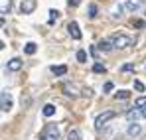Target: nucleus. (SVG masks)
<instances>
[{
	"label": "nucleus",
	"mask_w": 146,
	"mask_h": 140,
	"mask_svg": "<svg viewBox=\"0 0 146 140\" xmlns=\"http://www.w3.org/2000/svg\"><path fill=\"white\" fill-rule=\"evenodd\" d=\"M134 38L132 36H126V34H115L113 36V40H111V44H113V47L115 49H126V47L134 46Z\"/></svg>",
	"instance_id": "f257e3e1"
},
{
	"label": "nucleus",
	"mask_w": 146,
	"mask_h": 140,
	"mask_svg": "<svg viewBox=\"0 0 146 140\" xmlns=\"http://www.w3.org/2000/svg\"><path fill=\"white\" fill-rule=\"evenodd\" d=\"M115 117H117V113H115V111H105V113L97 115V117H95V128H97V130H101L107 122H111Z\"/></svg>",
	"instance_id": "f03ea898"
},
{
	"label": "nucleus",
	"mask_w": 146,
	"mask_h": 140,
	"mask_svg": "<svg viewBox=\"0 0 146 140\" xmlns=\"http://www.w3.org/2000/svg\"><path fill=\"white\" fill-rule=\"evenodd\" d=\"M12 105H14V101H12V95L8 93V91H2V93H0V111L8 113V111L12 109Z\"/></svg>",
	"instance_id": "7ed1b4c3"
},
{
	"label": "nucleus",
	"mask_w": 146,
	"mask_h": 140,
	"mask_svg": "<svg viewBox=\"0 0 146 140\" xmlns=\"http://www.w3.org/2000/svg\"><path fill=\"white\" fill-rule=\"evenodd\" d=\"M42 140H61L57 124H49L48 128H46V132H44V136H42Z\"/></svg>",
	"instance_id": "20e7f679"
},
{
	"label": "nucleus",
	"mask_w": 146,
	"mask_h": 140,
	"mask_svg": "<svg viewBox=\"0 0 146 140\" xmlns=\"http://www.w3.org/2000/svg\"><path fill=\"white\" fill-rule=\"evenodd\" d=\"M140 132H142V126H140L138 122H130V124H128V128H126V134H128L130 138H136Z\"/></svg>",
	"instance_id": "39448f33"
},
{
	"label": "nucleus",
	"mask_w": 146,
	"mask_h": 140,
	"mask_svg": "<svg viewBox=\"0 0 146 140\" xmlns=\"http://www.w3.org/2000/svg\"><path fill=\"white\" fill-rule=\"evenodd\" d=\"M36 10V2L34 0H22V4H20V12L22 14H32Z\"/></svg>",
	"instance_id": "423d86ee"
},
{
	"label": "nucleus",
	"mask_w": 146,
	"mask_h": 140,
	"mask_svg": "<svg viewBox=\"0 0 146 140\" xmlns=\"http://www.w3.org/2000/svg\"><path fill=\"white\" fill-rule=\"evenodd\" d=\"M67 30H69V36H71L73 40H81V28H79L77 22H69Z\"/></svg>",
	"instance_id": "0eeeda50"
},
{
	"label": "nucleus",
	"mask_w": 146,
	"mask_h": 140,
	"mask_svg": "<svg viewBox=\"0 0 146 140\" xmlns=\"http://www.w3.org/2000/svg\"><path fill=\"white\" fill-rule=\"evenodd\" d=\"M138 118H142V113H140V109H130V111H126V120H130V122H136Z\"/></svg>",
	"instance_id": "6e6552de"
},
{
	"label": "nucleus",
	"mask_w": 146,
	"mask_h": 140,
	"mask_svg": "<svg viewBox=\"0 0 146 140\" xmlns=\"http://www.w3.org/2000/svg\"><path fill=\"white\" fill-rule=\"evenodd\" d=\"M20 67H22V59H20V57H12V59L8 61V65H6L8 71H18Z\"/></svg>",
	"instance_id": "1a4fd4ad"
},
{
	"label": "nucleus",
	"mask_w": 146,
	"mask_h": 140,
	"mask_svg": "<svg viewBox=\"0 0 146 140\" xmlns=\"http://www.w3.org/2000/svg\"><path fill=\"white\" fill-rule=\"evenodd\" d=\"M97 47V51H101V53H109L111 49H113V44L109 42V40H103V42H99V46H95Z\"/></svg>",
	"instance_id": "9d476101"
},
{
	"label": "nucleus",
	"mask_w": 146,
	"mask_h": 140,
	"mask_svg": "<svg viewBox=\"0 0 146 140\" xmlns=\"http://www.w3.org/2000/svg\"><path fill=\"white\" fill-rule=\"evenodd\" d=\"M63 91L69 95V97H77V95H79V89H77L73 83H63Z\"/></svg>",
	"instance_id": "9b49d317"
},
{
	"label": "nucleus",
	"mask_w": 146,
	"mask_h": 140,
	"mask_svg": "<svg viewBox=\"0 0 146 140\" xmlns=\"http://www.w3.org/2000/svg\"><path fill=\"white\" fill-rule=\"evenodd\" d=\"M121 6H122V10H126V12H134V10H138V2H134V0H126V2H122Z\"/></svg>",
	"instance_id": "f8f14e48"
},
{
	"label": "nucleus",
	"mask_w": 146,
	"mask_h": 140,
	"mask_svg": "<svg viewBox=\"0 0 146 140\" xmlns=\"http://www.w3.org/2000/svg\"><path fill=\"white\" fill-rule=\"evenodd\" d=\"M12 10V0H0V14H10Z\"/></svg>",
	"instance_id": "ddd939ff"
},
{
	"label": "nucleus",
	"mask_w": 146,
	"mask_h": 140,
	"mask_svg": "<svg viewBox=\"0 0 146 140\" xmlns=\"http://www.w3.org/2000/svg\"><path fill=\"white\" fill-rule=\"evenodd\" d=\"M51 73L53 75H65L67 73V65H51Z\"/></svg>",
	"instance_id": "4468645a"
},
{
	"label": "nucleus",
	"mask_w": 146,
	"mask_h": 140,
	"mask_svg": "<svg viewBox=\"0 0 146 140\" xmlns=\"http://www.w3.org/2000/svg\"><path fill=\"white\" fill-rule=\"evenodd\" d=\"M24 51L28 53V55H34V53L38 51V46H36L34 42H28V44H26V47H24Z\"/></svg>",
	"instance_id": "2eb2a0df"
},
{
	"label": "nucleus",
	"mask_w": 146,
	"mask_h": 140,
	"mask_svg": "<svg viewBox=\"0 0 146 140\" xmlns=\"http://www.w3.org/2000/svg\"><path fill=\"white\" fill-rule=\"evenodd\" d=\"M67 140H81V132H79L77 128H71V130L67 132Z\"/></svg>",
	"instance_id": "dca6fc26"
},
{
	"label": "nucleus",
	"mask_w": 146,
	"mask_h": 140,
	"mask_svg": "<svg viewBox=\"0 0 146 140\" xmlns=\"http://www.w3.org/2000/svg\"><path fill=\"white\" fill-rule=\"evenodd\" d=\"M42 113H44V117H53V115H55V107H53V105H46Z\"/></svg>",
	"instance_id": "f3484780"
},
{
	"label": "nucleus",
	"mask_w": 146,
	"mask_h": 140,
	"mask_svg": "<svg viewBox=\"0 0 146 140\" xmlns=\"http://www.w3.org/2000/svg\"><path fill=\"white\" fill-rule=\"evenodd\" d=\"M144 107H146V97L142 95V97H138L134 101V109H144Z\"/></svg>",
	"instance_id": "a211bd4d"
},
{
	"label": "nucleus",
	"mask_w": 146,
	"mask_h": 140,
	"mask_svg": "<svg viewBox=\"0 0 146 140\" xmlns=\"http://www.w3.org/2000/svg\"><path fill=\"white\" fill-rule=\"evenodd\" d=\"M75 57H77V61H79V63H85V61H87V51H85V49H79Z\"/></svg>",
	"instance_id": "6ab92c4d"
},
{
	"label": "nucleus",
	"mask_w": 146,
	"mask_h": 140,
	"mask_svg": "<svg viewBox=\"0 0 146 140\" xmlns=\"http://www.w3.org/2000/svg\"><path fill=\"white\" fill-rule=\"evenodd\" d=\"M103 91H105L107 95H111L113 91H115V83H113V81H107V83L103 85Z\"/></svg>",
	"instance_id": "aec40b11"
},
{
	"label": "nucleus",
	"mask_w": 146,
	"mask_h": 140,
	"mask_svg": "<svg viewBox=\"0 0 146 140\" xmlns=\"http://www.w3.org/2000/svg\"><path fill=\"white\" fill-rule=\"evenodd\" d=\"M99 14V6L97 4H89V18H97Z\"/></svg>",
	"instance_id": "412c9836"
},
{
	"label": "nucleus",
	"mask_w": 146,
	"mask_h": 140,
	"mask_svg": "<svg viewBox=\"0 0 146 140\" xmlns=\"http://www.w3.org/2000/svg\"><path fill=\"white\" fill-rule=\"evenodd\" d=\"M130 97V93L126 91V89H122V91H117L115 93V99H119V101H122V99H128Z\"/></svg>",
	"instance_id": "4be33fe9"
},
{
	"label": "nucleus",
	"mask_w": 146,
	"mask_h": 140,
	"mask_svg": "<svg viewBox=\"0 0 146 140\" xmlns=\"http://www.w3.org/2000/svg\"><path fill=\"white\" fill-rule=\"evenodd\" d=\"M105 65H103V63H95V65H93V73H105Z\"/></svg>",
	"instance_id": "5701e85b"
},
{
	"label": "nucleus",
	"mask_w": 146,
	"mask_h": 140,
	"mask_svg": "<svg viewBox=\"0 0 146 140\" xmlns=\"http://www.w3.org/2000/svg\"><path fill=\"white\" fill-rule=\"evenodd\" d=\"M134 89H136V91H140V93H144V83H142V81H134Z\"/></svg>",
	"instance_id": "b1692460"
},
{
	"label": "nucleus",
	"mask_w": 146,
	"mask_h": 140,
	"mask_svg": "<svg viewBox=\"0 0 146 140\" xmlns=\"http://www.w3.org/2000/svg\"><path fill=\"white\" fill-rule=\"evenodd\" d=\"M121 71H122V73H126V71H134V65H132V63H124V65L121 67Z\"/></svg>",
	"instance_id": "393cba45"
},
{
	"label": "nucleus",
	"mask_w": 146,
	"mask_h": 140,
	"mask_svg": "<svg viewBox=\"0 0 146 140\" xmlns=\"http://www.w3.org/2000/svg\"><path fill=\"white\" fill-rule=\"evenodd\" d=\"M57 16H59V12H57V10H49V18H51L49 22H51V24L55 22V18H57Z\"/></svg>",
	"instance_id": "a878e982"
},
{
	"label": "nucleus",
	"mask_w": 146,
	"mask_h": 140,
	"mask_svg": "<svg viewBox=\"0 0 146 140\" xmlns=\"http://www.w3.org/2000/svg\"><path fill=\"white\" fill-rule=\"evenodd\" d=\"M83 95H85V97H93V89L85 87V89H83Z\"/></svg>",
	"instance_id": "bb28decb"
},
{
	"label": "nucleus",
	"mask_w": 146,
	"mask_h": 140,
	"mask_svg": "<svg viewBox=\"0 0 146 140\" xmlns=\"http://www.w3.org/2000/svg\"><path fill=\"white\" fill-rule=\"evenodd\" d=\"M69 4H71V6H77V4H79V0H69Z\"/></svg>",
	"instance_id": "cd10ccee"
},
{
	"label": "nucleus",
	"mask_w": 146,
	"mask_h": 140,
	"mask_svg": "<svg viewBox=\"0 0 146 140\" xmlns=\"http://www.w3.org/2000/svg\"><path fill=\"white\" fill-rule=\"evenodd\" d=\"M140 113H142V118H146V107H144V109H140Z\"/></svg>",
	"instance_id": "c85d7f7f"
},
{
	"label": "nucleus",
	"mask_w": 146,
	"mask_h": 140,
	"mask_svg": "<svg viewBox=\"0 0 146 140\" xmlns=\"http://www.w3.org/2000/svg\"><path fill=\"white\" fill-rule=\"evenodd\" d=\"M4 24H6V20H4V18H0V28H2Z\"/></svg>",
	"instance_id": "c756f323"
},
{
	"label": "nucleus",
	"mask_w": 146,
	"mask_h": 140,
	"mask_svg": "<svg viewBox=\"0 0 146 140\" xmlns=\"http://www.w3.org/2000/svg\"><path fill=\"white\" fill-rule=\"evenodd\" d=\"M2 49H4V44H2V42H0V51H2Z\"/></svg>",
	"instance_id": "7c9ffc66"
},
{
	"label": "nucleus",
	"mask_w": 146,
	"mask_h": 140,
	"mask_svg": "<svg viewBox=\"0 0 146 140\" xmlns=\"http://www.w3.org/2000/svg\"><path fill=\"white\" fill-rule=\"evenodd\" d=\"M136 2H138V4H140V2H144V0H136Z\"/></svg>",
	"instance_id": "2f4dec72"
}]
</instances>
